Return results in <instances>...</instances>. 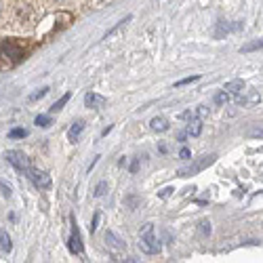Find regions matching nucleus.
Returning a JSON list of instances; mask_svg holds the SVG:
<instances>
[{"label":"nucleus","instance_id":"obj_8","mask_svg":"<svg viewBox=\"0 0 263 263\" xmlns=\"http://www.w3.org/2000/svg\"><path fill=\"white\" fill-rule=\"evenodd\" d=\"M84 122L82 120H78V122H74L72 126H70V130H68V139L72 141V144H76V141L80 139V135H82V130H84Z\"/></svg>","mask_w":263,"mask_h":263},{"label":"nucleus","instance_id":"obj_24","mask_svg":"<svg viewBox=\"0 0 263 263\" xmlns=\"http://www.w3.org/2000/svg\"><path fill=\"white\" fill-rule=\"evenodd\" d=\"M179 158H181V160H190V158H192V152H190L188 148H181V152H179Z\"/></svg>","mask_w":263,"mask_h":263},{"label":"nucleus","instance_id":"obj_22","mask_svg":"<svg viewBox=\"0 0 263 263\" xmlns=\"http://www.w3.org/2000/svg\"><path fill=\"white\" fill-rule=\"evenodd\" d=\"M196 116H198L200 120H204L206 116H209V107H206V105H200L198 109H196Z\"/></svg>","mask_w":263,"mask_h":263},{"label":"nucleus","instance_id":"obj_4","mask_svg":"<svg viewBox=\"0 0 263 263\" xmlns=\"http://www.w3.org/2000/svg\"><path fill=\"white\" fill-rule=\"evenodd\" d=\"M5 158L13 164V167L19 171V173H26L32 164H30V158L24 154V152H19V150H9L7 154H5Z\"/></svg>","mask_w":263,"mask_h":263},{"label":"nucleus","instance_id":"obj_17","mask_svg":"<svg viewBox=\"0 0 263 263\" xmlns=\"http://www.w3.org/2000/svg\"><path fill=\"white\" fill-rule=\"evenodd\" d=\"M9 137L11 139H24V137H28V130L26 128H13V130H9Z\"/></svg>","mask_w":263,"mask_h":263},{"label":"nucleus","instance_id":"obj_13","mask_svg":"<svg viewBox=\"0 0 263 263\" xmlns=\"http://www.w3.org/2000/svg\"><path fill=\"white\" fill-rule=\"evenodd\" d=\"M70 97H72L70 93H65V95L61 97V99H57V101H55V103L51 105V114H55V112H59V109H61V107H63L65 103H68V101H70Z\"/></svg>","mask_w":263,"mask_h":263},{"label":"nucleus","instance_id":"obj_12","mask_svg":"<svg viewBox=\"0 0 263 263\" xmlns=\"http://www.w3.org/2000/svg\"><path fill=\"white\" fill-rule=\"evenodd\" d=\"M34 124H36V126H42V128H49V126L53 124V118L47 116V114H40V116H36Z\"/></svg>","mask_w":263,"mask_h":263},{"label":"nucleus","instance_id":"obj_10","mask_svg":"<svg viewBox=\"0 0 263 263\" xmlns=\"http://www.w3.org/2000/svg\"><path fill=\"white\" fill-rule=\"evenodd\" d=\"M185 133H188L190 137H198L200 133H202V120L196 116V118H192L190 122H188V128H185Z\"/></svg>","mask_w":263,"mask_h":263},{"label":"nucleus","instance_id":"obj_9","mask_svg":"<svg viewBox=\"0 0 263 263\" xmlns=\"http://www.w3.org/2000/svg\"><path fill=\"white\" fill-rule=\"evenodd\" d=\"M244 80H229V82H225V86H223V91H227L229 95H240V93H242L244 91Z\"/></svg>","mask_w":263,"mask_h":263},{"label":"nucleus","instance_id":"obj_19","mask_svg":"<svg viewBox=\"0 0 263 263\" xmlns=\"http://www.w3.org/2000/svg\"><path fill=\"white\" fill-rule=\"evenodd\" d=\"M198 232H200V236H209L211 234V223L209 221H200V225H198Z\"/></svg>","mask_w":263,"mask_h":263},{"label":"nucleus","instance_id":"obj_26","mask_svg":"<svg viewBox=\"0 0 263 263\" xmlns=\"http://www.w3.org/2000/svg\"><path fill=\"white\" fill-rule=\"evenodd\" d=\"M185 137H188V133H179V135H177V139L181 141V144H183V141H185Z\"/></svg>","mask_w":263,"mask_h":263},{"label":"nucleus","instance_id":"obj_11","mask_svg":"<svg viewBox=\"0 0 263 263\" xmlns=\"http://www.w3.org/2000/svg\"><path fill=\"white\" fill-rule=\"evenodd\" d=\"M105 240L109 242V246H114V248H124V246H126V244H124L122 240H120L114 232H107V234H105Z\"/></svg>","mask_w":263,"mask_h":263},{"label":"nucleus","instance_id":"obj_27","mask_svg":"<svg viewBox=\"0 0 263 263\" xmlns=\"http://www.w3.org/2000/svg\"><path fill=\"white\" fill-rule=\"evenodd\" d=\"M137 167H139V160H135V162H133V167H130V171L135 173V171H137Z\"/></svg>","mask_w":263,"mask_h":263},{"label":"nucleus","instance_id":"obj_5","mask_svg":"<svg viewBox=\"0 0 263 263\" xmlns=\"http://www.w3.org/2000/svg\"><path fill=\"white\" fill-rule=\"evenodd\" d=\"M70 253L74 255H82L84 253V246H82V238H80V229L76 225V219H72V234H70Z\"/></svg>","mask_w":263,"mask_h":263},{"label":"nucleus","instance_id":"obj_23","mask_svg":"<svg viewBox=\"0 0 263 263\" xmlns=\"http://www.w3.org/2000/svg\"><path fill=\"white\" fill-rule=\"evenodd\" d=\"M196 80H200V76L196 74V76H190V78H183V80H179L175 86H183V84H190V82H196Z\"/></svg>","mask_w":263,"mask_h":263},{"label":"nucleus","instance_id":"obj_6","mask_svg":"<svg viewBox=\"0 0 263 263\" xmlns=\"http://www.w3.org/2000/svg\"><path fill=\"white\" fill-rule=\"evenodd\" d=\"M105 103H107V99L103 95H99V93H86L84 95V105L86 107H91V109H101V107H105Z\"/></svg>","mask_w":263,"mask_h":263},{"label":"nucleus","instance_id":"obj_18","mask_svg":"<svg viewBox=\"0 0 263 263\" xmlns=\"http://www.w3.org/2000/svg\"><path fill=\"white\" fill-rule=\"evenodd\" d=\"M105 190H107V181H101L99 185H97V188H95V198H101V196H105Z\"/></svg>","mask_w":263,"mask_h":263},{"label":"nucleus","instance_id":"obj_16","mask_svg":"<svg viewBox=\"0 0 263 263\" xmlns=\"http://www.w3.org/2000/svg\"><path fill=\"white\" fill-rule=\"evenodd\" d=\"M229 101H232V95H229L227 91L217 93V97H215V103H217V105H225V103H229Z\"/></svg>","mask_w":263,"mask_h":263},{"label":"nucleus","instance_id":"obj_2","mask_svg":"<svg viewBox=\"0 0 263 263\" xmlns=\"http://www.w3.org/2000/svg\"><path fill=\"white\" fill-rule=\"evenodd\" d=\"M26 175H28V179H30L32 183H34L38 190H51L53 181H51V175H49L47 171H40V169L30 167V169L26 171Z\"/></svg>","mask_w":263,"mask_h":263},{"label":"nucleus","instance_id":"obj_20","mask_svg":"<svg viewBox=\"0 0 263 263\" xmlns=\"http://www.w3.org/2000/svg\"><path fill=\"white\" fill-rule=\"evenodd\" d=\"M99 221H101V213L97 211V213H95V217H93V223H91V234H95V232H97V227H99Z\"/></svg>","mask_w":263,"mask_h":263},{"label":"nucleus","instance_id":"obj_15","mask_svg":"<svg viewBox=\"0 0 263 263\" xmlns=\"http://www.w3.org/2000/svg\"><path fill=\"white\" fill-rule=\"evenodd\" d=\"M11 246H13V244H11V236L7 232H0V248H3L5 253H9Z\"/></svg>","mask_w":263,"mask_h":263},{"label":"nucleus","instance_id":"obj_3","mask_svg":"<svg viewBox=\"0 0 263 263\" xmlns=\"http://www.w3.org/2000/svg\"><path fill=\"white\" fill-rule=\"evenodd\" d=\"M215 160H217V156H215V154H211V156H204V158H200L198 162H192V164H188V167L179 169V171H177V175H179V177H190V175H196V173L204 171L206 167H211V164H213Z\"/></svg>","mask_w":263,"mask_h":263},{"label":"nucleus","instance_id":"obj_14","mask_svg":"<svg viewBox=\"0 0 263 263\" xmlns=\"http://www.w3.org/2000/svg\"><path fill=\"white\" fill-rule=\"evenodd\" d=\"M128 21H130V15H128V17H126V19H122V21H118V24H116V26H114V28H112V30H109V32H107V34H105V36H103V40H107V38H112V36H114V34H116V32H118V30H120V28H124V26H126V24H128Z\"/></svg>","mask_w":263,"mask_h":263},{"label":"nucleus","instance_id":"obj_7","mask_svg":"<svg viewBox=\"0 0 263 263\" xmlns=\"http://www.w3.org/2000/svg\"><path fill=\"white\" fill-rule=\"evenodd\" d=\"M150 128H152V130H156V133H164V130H169V128H171V124H169V120L164 118V116H156V118H152Z\"/></svg>","mask_w":263,"mask_h":263},{"label":"nucleus","instance_id":"obj_25","mask_svg":"<svg viewBox=\"0 0 263 263\" xmlns=\"http://www.w3.org/2000/svg\"><path fill=\"white\" fill-rule=\"evenodd\" d=\"M171 194H173V188H167V190H162V192H158V196H160V198H169Z\"/></svg>","mask_w":263,"mask_h":263},{"label":"nucleus","instance_id":"obj_21","mask_svg":"<svg viewBox=\"0 0 263 263\" xmlns=\"http://www.w3.org/2000/svg\"><path fill=\"white\" fill-rule=\"evenodd\" d=\"M49 93V86H45V89H40L38 93H34V95H30V101H36V99H42Z\"/></svg>","mask_w":263,"mask_h":263},{"label":"nucleus","instance_id":"obj_1","mask_svg":"<svg viewBox=\"0 0 263 263\" xmlns=\"http://www.w3.org/2000/svg\"><path fill=\"white\" fill-rule=\"evenodd\" d=\"M139 248L146 255H156L160 253V240L154 234V223H146L144 229L139 232Z\"/></svg>","mask_w":263,"mask_h":263}]
</instances>
